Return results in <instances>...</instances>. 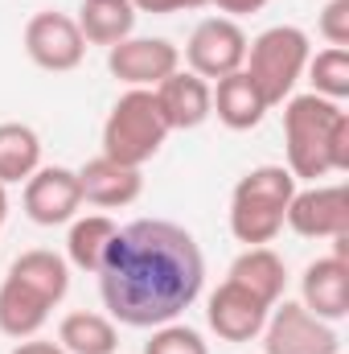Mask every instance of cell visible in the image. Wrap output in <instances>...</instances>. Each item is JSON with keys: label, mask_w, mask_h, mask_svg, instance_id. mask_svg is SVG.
I'll return each mask as SVG.
<instances>
[{"label": "cell", "mask_w": 349, "mask_h": 354, "mask_svg": "<svg viewBox=\"0 0 349 354\" xmlns=\"http://www.w3.org/2000/svg\"><path fill=\"white\" fill-rule=\"evenodd\" d=\"M94 276L111 322L157 330L177 322L201 297L206 260L185 227L165 218H140L115 231Z\"/></svg>", "instance_id": "1"}, {"label": "cell", "mask_w": 349, "mask_h": 354, "mask_svg": "<svg viewBox=\"0 0 349 354\" xmlns=\"http://www.w3.org/2000/svg\"><path fill=\"white\" fill-rule=\"evenodd\" d=\"M283 145L292 177H329L349 169V115L325 95H292L283 103Z\"/></svg>", "instance_id": "2"}, {"label": "cell", "mask_w": 349, "mask_h": 354, "mask_svg": "<svg viewBox=\"0 0 349 354\" xmlns=\"http://www.w3.org/2000/svg\"><path fill=\"white\" fill-rule=\"evenodd\" d=\"M292 194H296V177L283 165H259L247 177H239L230 194V235L247 248H267L283 231Z\"/></svg>", "instance_id": "3"}, {"label": "cell", "mask_w": 349, "mask_h": 354, "mask_svg": "<svg viewBox=\"0 0 349 354\" xmlns=\"http://www.w3.org/2000/svg\"><path fill=\"white\" fill-rule=\"evenodd\" d=\"M165 136H169V124L161 115L157 95L144 87H128L103 124V157L140 169L161 153Z\"/></svg>", "instance_id": "4"}, {"label": "cell", "mask_w": 349, "mask_h": 354, "mask_svg": "<svg viewBox=\"0 0 349 354\" xmlns=\"http://www.w3.org/2000/svg\"><path fill=\"white\" fill-rule=\"evenodd\" d=\"M312 50H308V33L296 25H271L247 46V79L259 87V95L267 99V107H279L292 99L296 83L304 79Z\"/></svg>", "instance_id": "5"}, {"label": "cell", "mask_w": 349, "mask_h": 354, "mask_svg": "<svg viewBox=\"0 0 349 354\" xmlns=\"http://www.w3.org/2000/svg\"><path fill=\"white\" fill-rule=\"evenodd\" d=\"M263 354H341L333 322L312 317L300 301H275L263 326Z\"/></svg>", "instance_id": "6"}, {"label": "cell", "mask_w": 349, "mask_h": 354, "mask_svg": "<svg viewBox=\"0 0 349 354\" xmlns=\"http://www.w3.org/2000/svg\"><path fill=\"white\" fill-rule=\"evenodd\" d=\"M247 33L235 17H206L193 33H189V46H185V62L197 79H226L235 71H243L247 62Z\"/></svg>", "instance_id": "7"}, {"label": "cell", "mask_w": 349, "mask_h": 354, "mask_svg": "<svg viewBox=\"0 0 349 354\" xmlns=\"http://www.w3.org/2000/svg\"><path fill=\"white\" fill-rule=\"evenodd\" d=\"M25 54H29L41 71L62 75V71L83 66V58H87V37L79 33V21H74V17L46 8V12L29 17V25H25Z\"/></svg>", "instance_id": "8"}, {"label": "cell", "mask_w": 349, "mask_h": 354, "mask_svg": "<svg viewBox=\"0 0 349 354\" xmlns=\"http://www.w3.org/2000/svg\"><path fill=\"white\" fill-rule=\"evenodd\" d=\"M107 71L128 87L152 91L173 71H181V50L165 37H123L107 50Z\"/></svg>", "instance_id": "9"}, {"label": "cell", "mask_w": 349, "mask_h": 354, "mask_svg": "<svg viewBox=\"0 0 349 354\" xmlns=\"http://www.w3.org/2000/svg\"><path fill=\"white\" fill-rule=\"evenodd\" d=\"M283 223L304 239H341V235H349V189L346 185L296 189Z\"/></svg>", "instance_id": "10"}, {"label": "cell", "mask_w": 349, "mask_h": 354, "mask_svg": "<svg viewBox=\"0 0 349 354\" xmlns=\"http://www.w3.org/2000/svg\"><path fill=\"white\" fill-rule=\"evenodd\" d=\"M79 206H83L79 174L66 165H46L25 181V214L37 227H62L79 218Z\"/></svg>", "instance_id": "11"}, {"label": "cell", "mask_w": 349, "mask_h": 354, "mask_svg": "<svg viewBox=\"0 0 349 354\" xmlns=\"http://www.w3.org/2000/svg\"><path fill=\"white\" fill-rule=\"evenodd\" d=\"M267 313H271V305H263L255 292H247L235 280H222L210 292V305H206V322H210V330L222 342H251V338H259L263 326H267Z\"/></svg>", "instance_id": "12"}, {"label": "cell", "mask_w": 349, "mask_h": 354, "mask_svg": "<svg viewBox=\"0 0 349 354\" xmlns=\"http://www.w3.org/2000/svg\"><path fill=\"white\" fill-rule=\"evenodd\" d=\"M300 305L321 322H341L349 313V264L341 256H321L300 276Z\"/></svg>", "instance_id": "13"}, {"label": "cell", "mask_w": 349, "mask_h": 354, "mask_svg": "<svg viewBox=\"0 0 349 354\" xmlns=\"http://www.w3.org/2000/svg\"><path fill=\"white\" fill-rule=\"evenodd\" d=\"M157 103H161V115L169 124V132H189V128H201L210 115H214V99H210V83L197 79L193 71H173L165 83L152 87Z\"/></svg>", "instance_id": "14"}, {"label": "cell", "mask_w": 349, "mask_h": 354, "mask_svg": "<svg viewBox=\"0 0 349 354\" xmlns=\"http://www.w3.org/2000/svg\"><path fill=\"white\" fill-rule=\"evenodd\" d=\"M79 174V189H83V202L90 206H103V210H119V206H132L144 189V177L132 165H119V161H107L103 153L87 161Z\"/></svg>", "instance_id": "15"}, {"label": "cell", "mask_w": 349, "mask_h": 354, "mask_svg": "<svg viewBox=\"0 0 349 354\" xmlns=\"http://www.w3.org/2000/svg\"><path fill=\"white\" fill-rule=\"evenodd\" d=\"M50 309L54 305L37 288H29L17 276H4V284H0V334L4 338H17V342L33 338L50 322Z\"/></svg>", "instance_id": "16"}, {"label": "cell", "mask_w": 349, "mask_h": 354, "mask_svg": "<svg viewBox=\"0 0 349 354\" xmlns=\"http://www.w3.org/2000/svg\"><path fill=\"white\" fill-rule=\"evenodd\" d=\"M210 99H214L218 120H222L230 132H251V128H259L263 115L271 111L267 99L259 95V87L247 79V71H235V75L218 79V87H210Z\"/></svg>", "instance_id": "17"}, {"label": "cell", "mask_w": 349, "mask_h": 354, "mask_svg": "<svg viewBox=\"0 0 349 354\" xmlns=\"http://www.w3.org/2000/svg\"><path fill=\"white\" fill-rule=\"evenodd\" d=\"M136 8H132V0H83V8H79V33L87 37L90 46H119L123 37H132V29H136Z\"/></svg>", "instance_id": "18"}, {"label": "cell", "mask_w": 349, "mask_h": 354, "mask_svg": "<svg viewBox=\"0 0 349 354\" xmlns=\"http://www.w3.org/2000/svg\"><path fill=\"white\" fill-rule=\"evenodd\" d=\"M226 280H235V284H243L247 292H255L263 305H275V301L283 297L288 272H283V260H279L271 248H247V252L230 264Z\"/></svg>", "instance_id": "19"}, {"label": "cell", "mask_w": 349, "mask_h": 354, "mask_svg": "<svg viewBox=\"0 0 349 354\" xmlns=\"http://www.w3.org/2000/svg\"><path fill=\"white\" fill-rule=\"evenodd\" d=\"M58 346L66 354H115L119 346V330L111 317L103 313H66L62 326H58Z\"/></svg>", "instance_id": "20"}, {"label": "cell", "mask_w": 349, "mask_h": 354, "mask_svg": "<svg viewBox=\"0 0 349 354\" xmlns=\"http://www.w3.org/2000/svg\"><path fill=\"white\" fill-rule=\"evenodd\" d=\"M8 276H17L29 288H37L50 305H58L70 292V268H66V260L54 256V252H46V248H33V252L17 256L12 268H8Z\"/></svg>", "instance_id": "21"}, {"label": "cell", "mask_w": 349, "mask_h": 354, "mask_svg": "<svg viewBox=\"0 0 349 354\" xmlns=\"http://www.w3.org/2000/svg\"><path fill=\"white\" fill-rule=\"evenodd\" d=\"M41 169V140L29 124H0V185L29 181Z\"/></svg>", "instance_id": "22"}, {"label": "cell", "mask_w": 349, "mask_h": 354, "mask_svg": "<svg viewBox=\"0 0 349 354\" xmlns=\"http://www.w3.org/2000/svg\"><path fill=\"white\" fill-rule=\"evenodd\" d=\"M115 223L107 214H83V218H70V235H66V256L70 264L83 268V272H99L111 239H115Z\"/></svg>", "instance_id": "23"}, {"label": "cell", "mask_w": 349, "mask_h": 354, "mask_svg": "<svg viewBox=\"0 0 349 354\" xmlns=\"http://www.w3.org/2000/svg\"><path fill=\"white\" fill-rule=\"evenodd\" d=\"M308 79H312V95H325L333 103H341L349 95V50H321L317 58H308Z\"/></svg>", "instance_id": "24"}, {"label": "cell", "mask_w": 349, "mask_h": 354, "mask_svg": "<svg viewBox=\"0 0 349 354\" xmlns=\"http://www.w3.org/2000/svg\"><path fill=\"white\" fill-rule=\"evenodd\" d=\"M144 354H210V351H206V342H201L197 330L169 322V326L152 330V338L144 342Z\"/></svg>", "instance_id": "25"}, {"label": "cell", "mask_w": 349, "mask_h": 354, "mask_svg": "<svg viewBox=\"0 0 349 354\" xmlns=\"http://www.w3.org/2000/svg\"><path fill=\"white\" fill-rule=\"evenodd\" d=\"M321 37L337 50H349V0H329L321 12Z\"/></svg>", "instance_id": "26"}, {"label": "cell", "mask_w": 349, "mask_h": 354, "mask_svg": "<svg viewBox=\"0 0 349 354\" xmlns=\"http://www.w3.org/2000/svg\"><path fill=\"white\" fill-rule=\"evenodd\" d=\"M210 4H218V12L226 17H243V12H259L267 0H210Z\"/></svg>", "instance_id": "27"}, {"label": "cell", "mask_w": 349, "mask_h": 354, "mask_svg": "<svg viewBox=\"0 0 349 354\" xmlns=\"http://www.w3.org/2000/svg\"><path fill=\"white\" fill-rule=\"evenodd\" d=\"M132 8H136V12H157V17H165V12H181L185 0H132Z\"/></svg>", "instance_id": "28"}, {"label": "cell", "mask_w": 349, "mask_h": 354, "mask_svg": "<svg viewBox=\"0 0 349 354\" xmlns=\"http://www.w3.org/2000/svg\"><path fill=\"white\" fill-rule=\"evenodd\" d=\"M12 354H66L58 342H37V338H25V342H17V351Z\"/></svg>", "instance_id": "29"}, {"label": "cell", "mask_w": 349, "mask_h": 354, "mask_svg": "<svg viewBox=\"0 0 349 354\" xmlns=\"http://www.w3.org/2000/svg\"><path fill=\"white\" fill-rule=\"evenodd\" d=\"M4 218H8V194H4V185H0V227H4Z\"/></svg>", "instance_id": "30"}, {"label": "cell", "mask_w": 349, "mask_h": 354, "mask_svg": "<svg viewBox=\"0 0 349 354\" xmlns=\"http://www.w3.org/2000/svg\"><path fill=\"white\" fill-rule=\"evenodd\" d=\"M210 0H185V8H206Z\"/></svg>", "instance_id": "31"}]
</instances>
